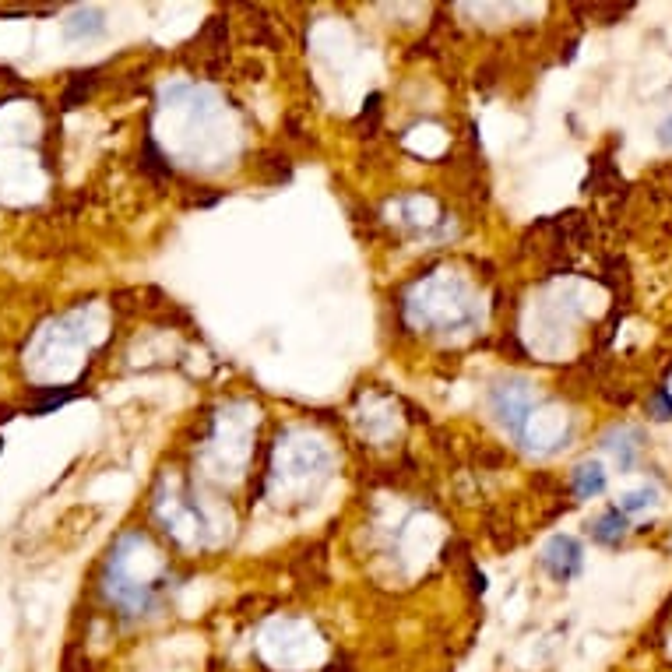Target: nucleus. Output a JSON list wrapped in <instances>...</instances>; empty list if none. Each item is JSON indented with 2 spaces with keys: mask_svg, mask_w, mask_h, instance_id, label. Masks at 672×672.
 Masks as SVG:
<instances>
[{
  "mask_svg": "<svg viewBox=\"0 0 672 672\" xmlns=\"http://www.w3.org/2000/svg\"><path fill=\"white\" fill-rule=\"evenodd\" d=\"M542 563L553 570L556 581H570L581 570V546L570 535H556L542 553Z\"/></svg>",
  "mask_w": 672,
  "mask_h": 672,
  "instance_id": "obj_1",
  "label": "nucleus"
},
{
  "mask_svg": "<svg viewBox=\"0 0 672 672\" xmlns=\"http://www.w3.org/2000/svg\"><path fill=\"white\" fill-rule=\"evenodd\" d=\"M103 32H106V22H103V15H99L95 8L74 11V15L64 22V36L67 39H95V36H103Z\"/></svg>",
  "mask_w": 672,
  "mask_h": 672,
  "instance_id": "obj_2",
  "label": "nucleus"
},
{
  "mask_svg": "<svg viewBox=\"0 0 672 672\" xmlns=\"http://www.w3.org/2000/svg\"><path fill=\"white\" fill-rule=\"evenodd\" d=\"M602 486H606V475H602L599 465H581L578 472H574V490H578V497L602 493Z\"/></svg>",
  "mask_w": 672,
  "mask_h": 672,
  "instance_id": "obj_3",
  "label": "nucleus"
},
{
  "mask_svg": "<svg viewBox=\"0 0 672 672\" xmlns=\"http://www.w3.org/2000/svg\"><path fill=\"white\" fill-rule=\"evenodd\" d=\"M623 528H627V514L623 511H609L606 518L595 525V539H602V542H616L623 535Z\"/></svg>",
  "mask_w": 672,
  "mask_h": 672,
  "instance_id": "obj_4",
  "label": "nucleus"
},
{
  "mask_svg": "<svg viewBox=\"0 0 672 672\" xmlns=\"http://www.w3.org/2000/svg\"><path fill=\"white\" fill-rule=\"evenodd\" d=\"M651 497H655V493H651V490L630 493V497H627V500H623V504H620V511H623V514H630V511H641L644 504H651Z\"/></svg>",
  "mask_w": 672,
  "mask_h": 672,
  "instance_id": "obj_5",
  "label": "nucleus"
},
{
  "mask_svg": "<svg viewBox=\"0 0 672 672\" xmlns=\"http://www.w3.org/2000/svg\"><path fill=\"white\" fill-rule=\"evenodd\" d=\"M658 141H662V145H672V117H665L662 124H658Z\"/></svg>",
  "mask_w": 672,
  "mask_h": 672,
  "instance_id": "obj_6",
  "label": "nucleus"
}]
</instances>
